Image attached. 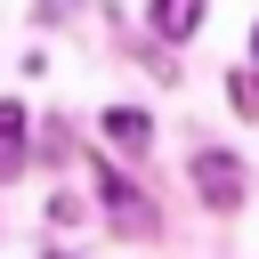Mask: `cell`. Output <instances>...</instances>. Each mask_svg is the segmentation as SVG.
<instances>
[{
  "label": "cell",
  "instance_id": "277c9868",
  "mask_svg": "<svg viewBox=\"0 0 259 259\" xmlns=\"http://www.w3.org/2000/svg\"><path fill=\"white\" fill-rule=\"evenodd\" d=\"M105 138H113L121 154H146V146H154V121H146L138 105H113V113H105Z\"/></svg>",
  "mask_w": 259,
  "mask_h": 259
},
{
  "label": "cell",
  "instance_id": "9c48e42d",
  "mask_svg": "<svg viewBox=\"0 0 259 259\" xmlns=\"http://www.w3.org/2000/svg\"><path fill=\"white\" fill-rule=\"evenodd\" d=\"M251 40H259V32H251Z\"/></svg>",
  "mask_w": 259,
  "mask_h": 259
},
{
  "label": "cell",
  "instance_id": "3957f363",
  "mask_svg": "<svg viewBox=\"0 0 259 259\" xmlns=\"http://www.w3.org/2000/svg\"><path fill=\"white\" fill-rule=\"evenodd\" d=\"M24 146H32V138H24V105H16V97H0V178H16V170H24Z\"/></svg>",
  "mask_w": 259,
  "mask_h": 259
},
{
  "label": "cell",
  "instance_id": "ba28073f",
  "mask_svg": "<svg viewBox=\"0 0 259 259\" xmlns=\"http://www.w3.org/2000/svg\"><path fill=\"white\" fill-rule=\"evenodd\" d=\"M49 259H65V251H49Z\"/></svg>",
  "mask_w": 259,
  "mask_h": 259
},
{
  "label": "cell",
  "instance_id": "8992f818",
  "mask_svg": "<svg viewBox=\"0 0 259 259\" xmlns=\"http://www.w3.org/2000/svg\"><path fill=\"white\" fill-rule=\"evenodd\" d=\"M227 97H235L243 121H259V73H227Z\"/></svg>",
  "mask_w": 259,
  "mask_h": 259
},
{
  "label": "cell",
  "instance_id": "5b68a950",
  "mask_svg": "<svg viewBox=\"0 0 259 259\" xmlns=\"http://www.w3.org/2000/svg\"><path fill=\"white\" fill-rule=\"evenodd\" d=\"M97 194H105V210H113V219H121V227H130V235H138V227H146V210H138V186H121V178H113V170H97Z\"/></svg>",
  "mask_w": 259,
  "mask_h": 259
},
{
  "label": "cell",
  "instance_id": "7a4b0ae2",
  "mask_svg": "<svg viewBox=\"0 0 259 259\" xmlns=\"http://www.w3.org/2000/svg\"><path fill=\"white\" fill-rule=\"evenodd\" d=\"M146 24H154L162 40H186V32L202 24V0H146Z\"/></svg>",
  "mask_w": 259,
  "mask_h": 259
},
{
  "label": "cell",
  "instance_id": "52a82bcc",
  "mask_svg": "<svg viewBox=\"0 0 259 259\" xmlns=\"http://www.w3.org/2000/svg\"><path fill=\"white\" fill-rule=\"evenodd\" d=\"M65 8H73V0H40V16H65Z\"/></svg>",
  "mask_w": 259,
  "mask_h": 259
},
{
  "label": "cell",
  "instance_id": "6da1fadb",
  "mask_svg": "<svg viewBox=\"0 0 259 259\" xmlns=\"http://www.w3.org/2000/svg\"><path fill=\"white\" fill-rule=\"evenodd\" d=\"M194 186H202V202H210V210H235L251 178H243V162H235V154L202 146V154H194Z\"/></svg>",
  "mask_w": 259,
  "mask_h": 259
}]
</instances>
